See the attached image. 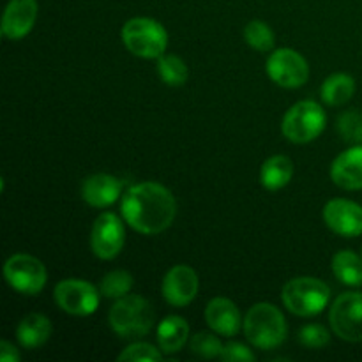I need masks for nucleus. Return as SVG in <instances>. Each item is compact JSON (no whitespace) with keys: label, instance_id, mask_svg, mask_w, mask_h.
I'll return each mask as SVG.
<instances>
[{"label":"nucleus","instance_id":"4468645a","mask_svg":"<svg viewBox=\"0 0 362 362\" xmlns=\"http://www.w3.org/2000/svg\"><path fill=\"white\" fill-rule=\"evenodd\" d=\"M37 20V0H9L2 18V34L9 41L27 37Z\"/></svg>","mask_w":362,"mask_h":362},{"label":"nucleus","instance_id":"412c9836","mask_svg":"<svg viewBox=\"0 0 362 362\" xmlns=\"http://www.w3.org/2000/svg\"><path fill=\"white\" fill-rule=\"evenodd\" d=\"M354 92H356V81L345 73L331 74L320 87L322 101L329 106L346 105L352 99Z\"/></svg>","mask_w":362,"mask_h":362},{"label":"nucleus","instance_id":"20e7f679","mask_svg":"<svg viewBox=\"0 0 362 362\" xmlns=\"http://www.w3.org/2000/svg\"><path fill=\"white\" fill-rule=\"evenodd\" d=\"M331 299V288L322 279L300 276L283 286L281 300L290 313L297 317H317L325 310Z\"/></svg>","mask_w":362,"mask_h":362},{"label":"nucleus","instance_id":"f257e3e1","mask_svg":"<svg viewBox=\"0 0 362 362\" xmlns=\"http://www.w3.org/2000/svg\"><path fill=\"white\" fill-rule=\"evenodd\" d=\"M122 218L134 232L158 235L170 228L177 216V202L170 189L158 182H140L124 193Z\"/></svg>","mask_w":362,"mask_h":362},{"label":"nucleus","instance_id":"7c9ffc66","mask_svg":"<svg viewBox=\"0 0 362 362\" xmlns=\"http://www.w3.org/2000/svg\"><path fill=\"white\" fill-rule=\"evenodd\" d=\"M20 354L9 341H0V361L2 362H20Z\"/></svg>","mask_w":362,"mask_h":362},{"label":"nucleus","instance_id":"aec40b11","mask_svg":"<svg viewBox=\"0 0 362 362\" xmlns=\"http://www.w3.org/2000/svg\"><path fill=\"white\" fill-rule=\"evenodd\" d=\"M293 177V163L288 156H272L265 159L260 170V182L271 193L288 186Z\"/></svg>","mask_w":362,"mask_h":362},{"label":"nucleus","instance_id":"f03ea898","mask_svg":"<svg viewBox=\"0 0 362 362\" xmlns=\"http://www.w3.org/2000/svg\"><path fill=\"white\" fill-rule=\"evenodd\" d=\"M243 329L247 341L260 350L278 349L288 334L283 313L269 303L255 304L244 317Z\"/></svg>","mask_w":362,"mask_h":362},{"label":"nucleus","instance_id":"393cba45","mask_svg":"<svg viewBox=\"0 0 362 362\" xmlns=\"http://www.w3.org/2000/svg\"><path fill=\"white\" fill-rule=\"evenodd\" d=\"M244 39L257 52H272L276 42L272 28L262 20H253L246 25V28H244Z\"/></svg>","mask_w":362,"mask_h":362},{"label":"nucleus","instance_id":"b1692460","mask_svg":"<svg viewBox=\"0 0 362 362\" xmlns=\"http://www.w3.org/2000/svg\"><path fill=\"white\" fill-rule=\"evenodd\" d=\"M133 283V276L127 271H112L101 279L99 292L108 299H122V297L129 296Z\"/></svg>","mask_w":362,"mask_h":362},{"label":"nucleus","instance_id":"39448f33","mask_svg":"<svg viewBox=\"0 0 362 362\" xmlns=\"http://www.w3.org/2000/svg\"><path fill=\"white\" fill-rule=\"evenodd\" d=\"M120 37L127 52L140 59H159L168 48L166 28L152 18H133L126 21Z\"/></svg>","mask_w":362,"mask_h":362},{"label":"nucleus","instance_id":"f3484780","mask_svg":"<svg viewBox=\"0 0 362 362\" xmlns=\"http://www.w3.org/2000/svg\"><path fill=\"white\" fill-rule=\"evenodd\" d=\"M124 184L108 173H94L81 184V198L90 207L105 209L119 200Z\"/></svg>","mask_w":362,"mask_h":362},{"label":"nucleus","instance_id":"5701e85b","mask_svg":"<svg viewBox=\"0 0 362 362\" xmlns=\"http://www.w3.org/2000/svg\"><path fill=\"white\" fill-rule=\"evenodd\" d=\"M158 73L170 87H180L187 81V66L180 57L165 53L158 59Z\"/></svg>","mask_w":362,"mask_h":362},{"label":"nucleus","instance_id":"4be33fe9","mask_svg":"<svg viewBox=\"0 0 362 362\" xmlns=\"http://www.w3.org/2000/svg\"><path fill=\"white\" fill-rule=\"evenodd\" d=\"M332 272L346 286H362V257L354 251H339L332 258Z\"/></svg>","mask_w":362,"mask_h":362},{"label":"nucleus","instance_id":"6ab92c4d","mask_svg":"<svg viewBox=\"0 0 362 362\" xmlns=\"http://www.w3.org/2000/svg\"><path fill=\"white\" fill-rule=\"evenodd\" d=\"M156 336H158V345L163 354H168V356L177 354L184 349L189 338V325L184 318L172 315L159 322Z\"/></svg>","mask_w":362,"mask_h":362},{"label":"nucleus","instance_id":"f8f14e48","mask_svg":"<svg viewBox=\"0 0 362 362\" xmlns=\"http://www.w3.org/2000/svg\"><path fill=\"white\" fill-rule=\"evenodd\" d=\"M198 274L189 265H175L163 279V297L173 308L189 306L198 296Z\"/></svg>","mask_w":362,"mask_h":362},{"label":"nucleus","instance_id":"6e6552de","mask_svg":"<svg viewBox=\"0 0 362 362\" xmlns=\"http://www.w3.org/2000/svg\"><path fill=\"white\" fill-rule=\"evenodd\" d=\"M329 324L338 338L349 343L362 341V293H341L329 311Z\"/></svg>","mask_w":362,"mask_h":362},{"label":"nucleus","instance_id":"0eeeda50","mask_svg":"<svg viewBox=\"0 0 362 362\" xmlns=\"http://www.w3.org/2000/svg\"><path fill=\"white\" fill-rule=\"evenodd\" d=\"M4 276L11 288L21 296H37L48 281L45 264L32 255L18 253L7 258Z\"/></svg>","mask_w":362,"mask_h":362},{"label":"nucleus","instance_id":"cd10ccee","mask_svg":"<svg viewBox=\"0 0 362 362\" xmlns=\"http://www.w3.org/2000/svg\"><path fill=\"white\" fill-rule=\"evenodd\" d=\"M163 359L161 349H156V346L148 345V343L136 341L133 345H129L127 349L122 350V354L119 356V361H127V362H140V361H151L158 362Z\"/></svg>","mask_w":362,"mask_h":362},{"label":"nucleus","instance_id":"423d86ee","mask_svg":"<svg viewBox=\"0 0 362 362\" xmlns=\"http://www.w3.org/2000/svg\"><path fill=\"white\" fill-rule=\"evenodd\" d=\"M327 115L315 101H299L285 113L281 131L292 144H310L325 129Z\"/></svg>","mask_w":362,"mask_h":362},{"label":"nucleus","instance_id":"a211bd4d","mask_svg":"<svg viewBox=\"0 0 362 362\" xmlns=\"http://www.w3.org/2000/svg\"><path fill=\"white\" fill-rule=\"evenodd\" d=\"M53 332V325L48 317L41 313H30L21 318L16 329V338L23 349L35 350L45 345Z\"/></svg>","mask_w":362,"mask_h":362},{"label":"nucleus","instance_id":"9b49d317","mask_svg":"<svg viewBox=\"0 0 362 362\" xmlns=\"http://www.w3.org/2000/svg\"><path fill=\"white\" fill-rule=\"evenodd\" d=\"M124 244H126L124 223L113 212H103L92 226V253L101 260H113L115 257H119Z\"/></svg>","mask_w":362,"mask_h":362},{"label":"nucleus","instance_id":"ddd939ff","mask_svg":"<svg viewBox=\"0 0 362 362\" xmlns=\"http://www.w3.org/2000/svg\"><path fill=\"white\" fill-rule=\"evenodd\" d=\"M324 221L336 235L357 237L362 233V207L346 198H334L324 207Z\"/></svg>","mask_w":362,"mask_h":362},{"label":"nucleus","instance_id":"c85d7f7f","mask_svg":"<svg viewBox=\"0 0 362 362\" xmlns=\"http://www.w3.org/2000/svg\"><path fill=\"white\" fill-rule=\"evenodd\" d=\"M299 341L303 343L306 349H324L331 341V334L327 329L320 324H308L300 329L299 332Z\"/></svg>","mask_w":362,"mask_h":362},{"label":"nucleus","instance_id":"bb28decb","mask_svg":"<svg viewBox=\"0 0 362 362\" xmlns=\"http://www.w3.org/2000/svg\"><path fill=\"white\" fill-rule=\"evenodd\" d=\"M338 131L343 140L354 145H362V115L357 112H346L338 119Z\"/></svg>","mask_w":362,"mask_h":362},{"label":"nucleus","instance_id":"9d476101","mask_svg":"<svg viewBox=\"0 0 362 362\" xmlns=\"http://www.w3.org/2000/svg\"><path fill=\"white\" fill-rule=\"evenodd\" d=\"M265 69L269 78L283 88L303 87L310 78V66L306 59L292 48H279L272 52Z\"/></svg>","mask_w":362,"mask_h":362},{"label":"nucleus","instance_id":"c756f323","mask_svg":"<svg viewBox=\"0 0 362 362\" xmlns=\"http://www.w3.org/2000/svg\"><path fill=\"white\" fill-rule=\"evenodd\" d=\"M219 359L225 362H251L255 361V354L243 343H228L223 346V352Z\"/></svg>","mask_w":362,"mask_h":362},{"label":"nucleus","instance_id":"a878e982","mask_svg":"<svg viewBox=\"0 0 362 362\" xmlns=\"http://www.w3.org/2000/svg\"><path fill=\"white\" fill-rule=\"evenodd\" d=\"M191 352L194 356H200L204 359H214V357H219L223 352V343L219 341L218 336H214L212 332H198L191 338Z\"/></svg>","mask_w":362,"mask_h":362},{"label":"nucleus","instance_id":"2eb2a0df","mask_svg":"<svg viewBox=\"0 0 362 362\" xmlns=\"http://www.w3.org/2000/svg\"><path fill=\"white\" fill-rule=\"evenodd\" d=\"M205 320L216 334L226 336V338H233L235 334H239L240 325L244 324L239 308L226 297H216L207 304Z\"/></svg>","mask_w":362,"mask_h":362},{"label":"nucleus","instance_id":"dca6fc26","mask_svg":"<svg viewBox=\"0 0 362 362\" xmlns=\"http://www.w3.org/2000/svg\"><path fill=\"white\" fill-rule=\"evenodd\" d=\"M331 179L341 189H362V145H354L332 161Z\"/></svg>","mask_w":362,"mask_h":362},{"label":"nucleus","instance_id":"1a4fd4ad","mask_svg":"<svg viewBox=\"0 0 362 362\" xmlns=\"http://www.w3.org/2000/svg\"><path fill=\"white\" fill-rule=\"evenodd\" d=\"M99 290L83 279H62L55 286L57 306L73 317H88L99 306Z\"/></svg>","mask_w":362,"mask_h":362},{"label":"nucleus","instance_id":"7ed1b4c3","mask_svg":"<svg viewBox=\"0 0 362 362\" xmlns=\"http://www.w3.org/2000/svg\"><path fill=\"white\" fill-rule=\"evenodd\" d=\"M156 313L152 304L141 296H129L117 299L108 313L110 327L124 339H140L154 327Z\"/></svg>","mask_w":362,"mask_h":362}]
</instances>
